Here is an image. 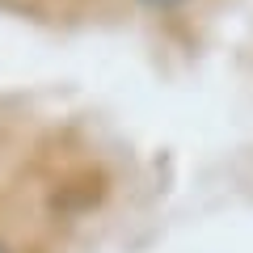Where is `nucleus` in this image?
<instances>
[{"label": "nucleus", "instance_id": "f03ea898", "mask_svg": "<svg viewBox=\"0 0 253 253\" xmlns=\"http://www.w3.org/2000/svg\"><path fill=\"white\" fill-rule=\"evenodd\" d=\"M0 253H17V249H13V245L4 241V236H0Z\"/></svg>", "mask_w": 253, "mask_h": 253}, {"label": "nucleus", "instance_id": "f257e3e1", "mask_svg": "<svg viewBox=\"0 0 253 253\" xmlns=\"http://www.w3.org/2000/svg\"><path fill=\"white\" fill-rule=\"evenodd\" d=\"M135 4L148 13H177V9H186L190 0H135Z\"/></svg>", "mask_w": 253, "mask_h": 253}]
</instances>
